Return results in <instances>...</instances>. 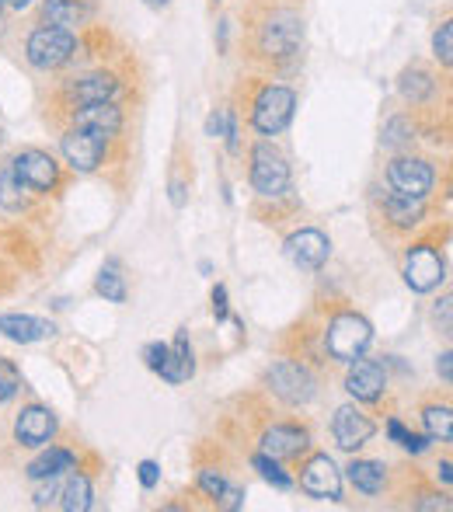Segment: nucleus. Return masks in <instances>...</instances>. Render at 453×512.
<instances>
[{
	"label": "nucleus",
	"instance_id": "1",
	"mask_svg": "<svg viewBox=\"0 0 453 512\" xmlns=\"http://www.w3.org/2000/svg\"><path fill=\"white\" fill-rule=\"evenodd\" d=\"M136 88V60L119 49V56L98 60L91 67H70L53 81L46 102V119L60 126L74 108L95 102H126Z\"/></svg>",
	"mask_w": 453,
	"mask_h": 512
},
{
	"label": "nucleus",
	"instance_id": "2",
	"mask_svg": "<svg viewBox=\"0 0 453 512\" xmlns=\"http://www.w3.org/2000/svg\"><path fill=\"white\" fill-rule=\"evenodd\" d=\"M304 53V14L293 4L255 0L244 21V56L258 70H290Z\"/></svg>",
	"mask_w": 453,
	"mask_h": 512
},
{
	"label": "nucleus",
	"instance_id": "3",
	"mask_svg": "<svg viewBox=\"0 0 453 512\" xmlns=\"http://www.w3.org/2000/svg\"><path fill=\"white\" fill-rule=\"evenodd\" d=\"M21 56L35 74H63L81 63V32L32 21V28L21 39Z\"/></svg>",
	"mask_w": 453,
	"mask_h": 512
},
{
	"label": "nucleus",
	"instance_id": "4",
	"mask_svg": "<svg viewBox=\"0 0 453 512\" xmlns=\"http://www.w3.org/2000/svg\"><path fill=\"white\" fill-rule=\"evenodd\" d=\"M244 108H248V126L258 136H279L290 129L293 115H297V91L290 84L265 81V77H248L244 81Z\"/></svg>",
	"mask_w": 453,
	"mask_h": 512
},
{
	"label": "nucleus",
	"instance_id": "5",
	"mask_svg": "<svg viewBox=\"0 0 453 512\" xmlns=\"http://www.w3.org/2000/svg\"><path fill=\"white\" fill-rule=\"evenodd\" d=\"M248 182L262 199H279L290 192V161H286V154L269 136H258V140L251 143Z\"/></svg>",
	"mask_w": 453,
	"mask_h": 512
},
{
	"label": "nucleus",
	"instance_id": "6",
	"mask_svg": "<svg viewBox=\"0 0 453 512\" xmlns=\"http://www.w3.org/2000/svg\"><path fill=\"white\" fill-rule=\"evenodd\" d=\"M7 164H11V171L35 192V196H53V192L67 189V182H70L67 164H60L49 150H39V147L18 150Z\"/></svg>",
	"mask_w": 453,
	"mask_h": 512
},
{
	"label": "nucleus",
	"instance_id": "7",
	"mask_svg": "<svg viewBox=\"0 0 453 512\" xmlns=\"http://www.w3.org/2000/svg\"><path fill=\"white\" fill-rule=\"evenodd\" d=\"M373 342V324L356 310H339L332 321L325 324V352L335 363H352L363 356Z\"/></svg>",
	"mask_w": 453,
	"mask_h": 512
},
{
	"label": "nucleus",
	"instance_id": "8",
	"mask_svg": "<svg viewBox=\"0 0 453 512\" xmlns=\"http://www.w3.org/2000/svg\"><path fill=\"white\" fill-rule=\"evenodd\" d=\"M119 140H105L98 133H84V129L60 126V154L74 175H95L112 161V147Z\"/></svg>",
	"mask_w": 453,
	"mask_h": 512
},
{
	"label": "nucleus",
	"instance_id": "9",
	"mask_svg": "<svg viewBox=\"0 0 453 512\" xmlns=\"http://www.w3.org/2000/svg\"><path fill=\"white\" fill-rule=\"evenodd\" d=\"M265 387H269L272 398H279L290 408L311 405L314 394H318L314 373L307 370L304 363H297V359H279V363H272L269 370H265Z\"/></svg>",
	"mask_w": 453,
	"mask_h": 512
},
{
	"label": "nucleus",
	"instance_id": "10",
	"mask_svg": "<svg viewBox=\"0 0 453 512\" xmlns=\"http://www.w3.org/2000/svg\"><path fill=\"white\" fill-rule=\"evenodd\" d=\"M384 175H387V189L401 192V196H412V199H429V192H433V185H436L433 161L412 154V150L394 154L391 161H387Z\"/></svg>",
	"mask_w": 453,
	"mask_h": 512
},
{
	"label": "nucleus",
	"instance_id": "11",
	"mask_svg": "<svg viewBox=\"0 0 453 512\" xmlns=\"http://www.w3.org/2000/svg\"><path fill=\"white\" fill-rule=\"evenodd\" d=\"M447 279V262L433 237L412 241L405 251V283L412 293H433Z\"/></svg>",
	"mask_w": 453,
	"mask_h": 512
},
{
	"label": "nucleus",
	"instance_id": "12",
	"mask_svg": "<svg viewBox=\"0 0 453 512\" xmlns=\"http://www.w3.org/2000/svg\"><path fill=\"white\" fill-rule=\"evenodd\" d=\"M126 102H95V105H81L60 122L70 129H84V133H98L105 140H122L126 133Z\"/></svg>",
	"mask_w": 453,
	"mask_h": 512
},
{
	"label": "nucleus",
	"instance_id": "13",
	"mask_svg": "<svg viewBox=\"0 0 453 512\" xmlns=\"http://www.w3.org/2000/svg\"><path fill=\"white\" fill-rule=\"evenodd\" d=\"M11 436L21 450H42L49 446L56 436H60V418H56L53 408L46 405H25L14 415V425H11Z\"/></svg>",
	"mask_w": 453,
	"mask_h": 512
},
{
	"label": "nucleus",
	"instance_id": "14",
	"mask_svg": "<svg viewBox=\"0 0 453 512\" xmlns=\"http://www.w3.org/2000/svg\"><path fill=\"white\" fill-rule=\"evenodd\" d=\"M300 492L311 495L321 502H342V471L335 467V460L328 453H311L300 464V478H297Z\"/></svg>",
	"mask_w": 453,
	"mask_h": 512
},
{
	"label": "nucleus",
	"instance_id": "15",
	"mask_svg": "<svg viewBox=\"0 0 453 512\" xmlns=\"http://www.w3.org/2000/svg\"><path fill=\"white\" fill-rule=\"evenodd\" d=\"M258 450L276 460H300L311 450V429L300 422H272L258 436Z\"/></svg>",
	"mask_w": 453,
	"mask_h": 512
},
{
	"label": "nucleus",
	"instance_id": "16",
	"mask_svg": "<svg viewBox=\"0 0 453 512\" xmlns=\"http://www.w3.org/2000/svg\"><path fill=\"white\" fill-rule=\"evenodd\" d=\"M35 21H46L56 28H70V32H81V28L95 25L98 18V0H35Z\"/></svg>",
	"mask_w": 453,
	"mask_h": 512
},
{
	"label": "nucleus",
	"instance_id": "17",
	"mask_svg": "<svg viewBox=\"0 0 453 512\" xmlns=\"http://www.w3.org/2000/svg\"><path fill=\"white\" fill-rule=\"evenodd\" d=\"M283 251L300 272H318L321 265L332 258V241H328V234H321L318 227H304L286 237Z\"/></svg>",
	"mask_w": 453,
	"mask_h": 512
},
{
	"label": "nucleus",
	"instance_id": "18",
	"mask_svg": "<svg viewBox=\"0 0 453 512\" xmlns=\"http://www.w3.org/2000/svg\"><path fill=\"white\" fill-rule=\"evenodd\" d=\"M398 95H401V102L412 105V108L436 105V95H440V74L422 60L408 63V67L398 74Z\"/></svg>",
	"mask_w": 453,
	"mask_h": 512
},
{
	"label": "nucleus",
	"instance_id": "19",
	"mask_svg": "<svg viewBox=\"0 0 453 512\" xmlns=\"http://www.w3.org/2000/svg\"><path fill=\"white\" fill-rule=\"evenodd\" d=\"M345 391H349L356 401H366V405L380 401V398H384V391H387L384 363H377V359H366V356H356L349 363V373H345Z\"/></svg>",
	"mask_w": 453,
	"mask_h": 512
},
{
	"label": "nucleus",
	"instance_id": "20",
	"mask_svg": "<svg viewBox=\"0 0 453 512\" xmlns=\"http://www.w3.org/2000/svg\"><path fill=\"white\" fill-rule=\"evenodd\" d=\"M332 436L339 443V450L356 453L359 446H366L377 436V422H373L366 411H359L356 405H342L332 418Z\"/></svg>",
	"mask_w": 453,
	"mask_h": 512
},
{
	"label": "nucleus",
	"instance_id": "21",
	"mask_svg": "<svg viewBox=\"0 0 453 512\" xmlns=\"http://www.w3.org/2000/svg\"><path fill=\"white\" fill-rule=\"evenodd\" d=\"M380 220L384 227H391L394 234H412L422 220H426V199L401 196V192H384L380 199Z\"/></svg>",
	"mask_w": 453,
	"mask_h": 512
},
{
	"label": "nucleus",
	"instance_id": "22",
	"mask_svg": "<svg viewBox=\"0 0 453 512\" xmlns=\"http://www.w3.org/2000/svg\"><path fill=\"white\" fill-rule=\"evenodd\" d=\"M81 464V453L74 450V446L67 443H49L42 446V453L32 460V464L25 467V478L28 481H42V478H56V474H67L74 471V467Z\"/></svg>",
	"mask_w": 453,
	"mask_h": 512
},
{
	"label": "nucleus",
	"instance_id": "23",
	"mask_svg": "<svg viewBox=\"0 0 453 512\" xmlns=\"http://www.w3.org/2000/svg\"><path fill=\"white\" fill-rule=\"evenodd\" d=\"M157 377L168 380V384H185V380L196 377V356H192V345H189V331H178L175 342L168 345L164 352V363L157 366Z\"/></svg>",
	"mask_w": 453,
	"mask_h": 512
},
{
	"label": "nucleus",
	"instance_id": "24",
	"mask_svg": "<svg viewBox=\"0 0 453 512\" xmlns=\"http://www.w3.org/2000/svg\"><path fill=\"white\" fill-rule=\"evenodd\" d=\"M0 335L7 342L18 345H35L42 338L56 335V324L46 321V317H32V314H0Z\"/></svg>",
	"mask_w": 453,
	"mask_h": 512
},
{
	"label": "nucleus",
	"instance_id": "25",
	"mask_svg": "<svg viewBox=\"0 0 453 512\" xmlns=\"http://www.w3.org/2000/svg\"><path fill=\"white\" fill-rule=\"evenodd\" d=\"M349 481L359 495H384L387 481H391V467L384 460H352L349 464Z\"/></svg>",
	"mask_w": 453,
	"mask_h": 512
},
{
	"label": "nucleus",
	"instance_id": "26",
	"mask_svg": "<svg viewBox=\"0 0 453 512\" xmlns=\"http://www.w3.org/2000/svg\"><path fill=\"white\" fill-rule=\"evenodd\" d=\"M419 119L415 112H394L391 119L384 122V133H380V143H384L391 154H405V150L415 147L419 140Z\"/></svg>",
	"mask_w": 453,
	"mask_h": 512
},
{
	"label": "nucleus",
	"instance_id": "27",
	"mask_svg": "<svg viewBox=\"0 0 453 512\" xmlns=\"http://www.w3.org/2000/svg\"><path fill=\"white\" fill-rule=\"evenodd\" d=\"M35 199L39 196H35V192L28 189L18 175H14L11 164H4V168H0V209L11 213V216H25L28 209L35 206Z\"/></svg>",
	"mask_w": 453,
	"mask_h": 512
},
{
	"label": "nucleus",
	"instance_id": "28",
	"mask_svg": "<svg viewBox=\"0 0 453 512\" xmlns=\"http://www.w3.org/2000/svg\"><path fill=\"white\" fill-rule=\"evenodd\" d=\"M56 506H60L63 512H88L91 506H95V485H91V474L81 471V467H74V474L63 478Z\"/></svg>",
	"mask_w": 453,
	"mask_h": 512
},
{
	"label": "nucleus",
	"instance_id": "29",
	"mask_svg": "<svg viewBox=\"0 0 453 512\" xmlns=\"http://www.w3.org/2000/svg\"><path fill=\"white\" fill-rule=\"evenodd\" d=\"M422 418V429H426L429 439H440V443H450L453 439V411H450V401H443V405H422L419 411Z\"/></svg>",
	"mask_w": 453,
	"mask_h": 512
},
{
	"label": "nucleus",
	"instance_id": "30",
	"mask_svg": "<svg viewBox=\"0 0 453 512\" xmlns=\"http://www.w3.org/2000/svg\"><path fill=\"white\" fill-rule=\"evenodd\" d=\"M98 297H105L109 304H126L129 290H126V276L119 272V262H105V269L98 272V283H95Z\"/></svg>",
	"mask_w": 453,
	"mask_h": 512
},
{
	"label": "nucleus",
	"instance_id": "31",
	"mask_svg": "<svg viewBox=\"0 0 453 512\" xmlns=\"http://www.w3.org/2000/svg\"><path fill=\"white\" fill-rule=\"evenodd\" d=\"M251 467H255V471L262 474V478L269 481V485L283 488V492H286V488H293V478L283 471V467H279V460H276V457H269V453H262V450L251 453Z\"/></svg>",
	"mask_w": 453,
	"mask_h": 512
},
{
	"label": "nucleus",
	"instance_id": "32",
	"mask_svg": "<svg viewBox=\"0 0 453 512\" xmlns=\"http://www.w3.org/2000/svg\"><path fill=\"white\" fill-rule=\"evenodd\" d=\"M433 60L450 74V63H453V21L450 18H443L440 28L433 32Z\"/></svg>",
	"mask_w": 453,
	"mask_h": 512
},
{
	"label": "nucleus",
	"instance_id": "33",
	"mask_svg": "<svg viewBox=\"0 0 453 512\" xmlns=\"http://www.w3.org/2000/svg\"><path fill=\"white\" fill-rule=\"evenodd\" d=\"M196 485H199V492H203L206 499H213V506H217V499H220V495H224V488L230 485V481H227V474L220 471V467L203 464V467H199Z\"/></svg>",
	"mask_w": 453,
	"mask_h": 512
},
{
	"label": "nucleus",
	"instance_id": "34",
	"mask_svg": "<svg viewBox=\"0 0 453 512\" xmlns=\"http://www.w3.org/2000/svg\"><path fill=\"white\" fill-rule=\"evenodd\" d=\"M21 370L11 363L7 356H0V405H7V401H14L21 394Z\"/></svg>",
	"mask_w": 453,
	"mask_h": 512
},
{
	"label": "nucleus",
	"instance_id": "35",
	"mask_svg": "<svg viewBox=\"0 0 453 512\" xmlns=\"http://www.w3.org/2000/svg\"><path fill=\"white\" fill-rule=\"evenodd\" d=\"M412 509H422V512H433V509H443L447 512L450 509V492H422V495H415V502H412Z\"/></svg>",
	"mask_w": 453,
	"mask_h": 512
},
{
	"label": "nucleus",
	"instance_id": "36",
	"mask_svg": "<svg viewBox=\"0 0 453 512\" xmlns=\"http://www.w3.org/2000/svg\"><path fill=\"white\" fill-rule=\"evenodd\" d=\"M136 478H140V485L150 492V488H157V485H161V467H157L154 460H143V464L136 467Z\"/></svg>",
	"mask_w": 453,
	"mask_h": 512
},
{
	"label": "nucleus",
	"instance_id": "37",
	"mask_svg": "<svg viewBox=\"0 0 453 512\" xmlns=\"http://www.w3.org/2000/svg\"><path fill=\"white\" fill-rule=\"evenodd\" d=\"M224 129H227V108H213L210 119H206V136L224 140Z\"/></svg>",
	"mask_w": 453,
	"mask_h": 512
},
{
	"label": "nucleus",
	"instance_id": "38",
	"mask_svg": "<svg viewBox=\"0 0 453 512\" xmlns=\"http://www.w3.org/2000/svg\"><path fill=\"white\" fill-rule=\"evenodd\" d=\"M401 450H408L412 457H419V453H426L429 446H433V439L429 436H419V432H405V439H401Z\"/></svg>",
	"mask_w": 453,
	"mask_h": 512
},
{
	"label": "nucleus",
	"instance_id": "39",
	"mask_svg": "<svg viewBox=\"0 0 453 512\" xmlns=\"http://www.w3.org/2000/svg\"><path fill=\"white\" fill-rule=\"evenodd\" d=\"M213 317H217V324H224L230 317V304H227V286L217 283L213 286Z\"/></svg>",
	"mask_w": 453,
	"mask_h": 512
},
{
	"label": "nucleus",
	"instance_id": "40",
	"mask_svg": "<svg viewBox=\"0 0 453 512\" xmlns=\"http://www.w3.org/2000/svg\"><path fill=\"white\" fill-rule=\"evenodd\" d=\"M241 506H244V488L227 485V488H224V495H220V499H217V509L234 512V509H241Z\"/></svg>",
	"mask_w": 453,
	"mask_h": 512
},
{
	"label": "nucleus",
	"instance_id": "41",
	"mask_svg": "<svg viewBox=\"0 0 453 512\" xmlns=\"http://www.w3.org/2000/svg\"><path fill=\"white\" fill-rule=\"evenodd\" d=\"M164 352H168V345H164V342H150L147 349H143V363H147L150 370L157 373V366L164 363Z\"/></svg>",
	"mask_w": 453,
	"mask_h": 512
},
{
	"label": "nucleus",
	"instance_id": "42",
	"mask_svg": "<svg viewBox=\"0 0 453 512\" xmlns=\"http://www.w3.org/2000/svg\"><path fill=\"white\" fill-rule=\"evenodd\" d=\"M450 352H443L440 359H436V373L443 377V384H453V363H450Z\"/></svg>",
	"mask_w": 453,
	"mask_h": 512
},
{
	"label": "nucleus",
	"instance_id": "43",
	"mask_svg": "<svg viewBox=\"0 0 453 512\" xmlns=\"http://www.w3.org/2000/svg\"><path fill=\"white\" fill-rule=\"evenodd\" d=\"M405 432H408V429L401 425V418H394V415L387 418V436H391L394 443H401V439H405Z\"/></svg>",
	"mask_w": 453,
	"mask_h": 512
},
{
	"label": "nucleus",
	"instance_id": "44",
	"mask_svg": "<svg viewBox=\"0 0 453 512\" xmlns=\"http://www.w3.org/2000/svg\"><path fill=\"white\" fill-rule=\"evenodd\" d=\"M436 471H440V481H443V488H450L453 474H450V460H447V457L440 460V467H436Z\"/></svg>",
	"mask_w": 453,
	"mask_h": 512
},
{
	"label": "nucleus",
	"instance_id": "45",
	"mask_svg": "<svg viewBox=\"0 0 453 512\" xmlns=\"http://www.w3.org/2000/svg\"><path fill=\"white\" fill-rule=\"evenodd\" d=\"M0 4H4L7 11H28V7H32L35 0H0Z\"/></svg>",
	"mask_w": 453,
	"mask_h": 512
},
{
	"label": "nucleus",
	"instance_id": "46",
	"mask_svg": "<svg viewBox=\"0 0 453 512\" xmlns=\"http://www.w3.org/2000/svg\"><path fill=\"white\" fill-rule=\"evenodd\" d=\"M143 4H147V7H154V11H164V7H168L171 0H143Z\"/></svg>",
	"mask_w": 453,
	"mask_h": 512
},
{
	"label": "nucleus",
	"instance_id": "47",
	"mask_svg": "<svg viewBox=\"0 0 453 512\" xmlns=\"http://www.w3.org/2000/svg\"><path fill=\"white\" fill-rule=\"evenodd\" d=\"M4 32H7V7L0 4V35H4Z\"/></svg>",
	"mask_w": 453,
	"mask_h": 512
},
{
	"label": "nucleus",
	"instance_id": "48",
	"mask_svg": "<svg viewBox=\"0 0 453 512\" xmlns=\"http://www.w3.org/2000/svg\"><path fill=\"white\" fill-rule=\"evenodd\" d=\"M265 4H283V0H265Z\"/></svg>",
	"mask_w": 453,
	"mask_h": 512
},
{
	"label": "nucleus",
	"instance_id": "49",
	"mask_svg": "<svg viewBox=\"0 0 453 512\" xmlns=\"http://www.w3.org/2000/svg\"><path fill=\"white\" fill-rule=\"evenodd\" d=\"M213 4H220V0H213Z\"/></svg>",
	"mask_w": 453,
	"mask_h": 512
}]
</instances>
